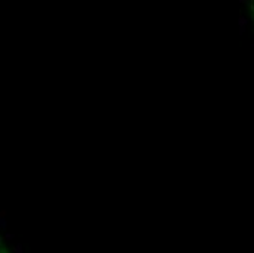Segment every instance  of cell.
I'll use <instances>...</instances> for the list:
<instances>
[{"label":"cell","mask_w":254,"mask_h":253,"mask_svg":"<svg viewBox=\"0 0 254 253\" xmlns=\"http://www.w3.org/2000/svg\"><path fill=\"white\" fill-rule=\"evenodd\" d=\"M245 22H247V21H245L244 18H241V19H240V25H241V28H244V25H245Z\"/></svg>","instance_id":"obj_1"},{"label":"cell","mask_w":254,"mask_h":253,"mask_svg":"<svg viewBox=\"0 0 254 253\" xmlns=\"http://www.w3.org/2000/svg\"><path fill=\"white\" fill-rule=\"evenodd\" d=\"M253 19H254V16H253Z\"/></svg>","instance_id":"obj_2"}]
</instances>
